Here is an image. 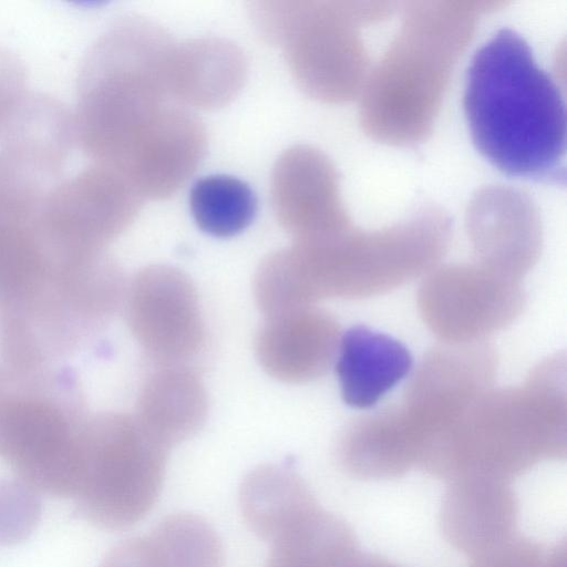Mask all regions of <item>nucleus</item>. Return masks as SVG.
<instances>
[{"mask_svg":"<svg viewBox=\"0 0 567 567\" xmlns=\"http://www.w3.org/2000/svg\"><path fill=\"white\" fill-rule=\"evenodd\" d=\"M463 106L475 147L498 171L535 181L564 179L565 101L517 32L499 29L475 52Z\"/></svg>","mask_w":567,"mask_h":567,"instance_id":"f257e3e1","label":"nucleus"},{"mask_svg":"<svg viewBox=\"0 0 567 567\" xmlns=\"http://www.w3.org/2000/svg\"><path fill=\"white\" fill-rule=\"evenodd\" d=\"M447 238L444 225L417 223L373 234L344 230L295 241L259 265L254 279L256 303L269 317L324 299L388 292L434 269Z\"/></svg>","mask_w":567,"mask_h":567,"instance_id":"f03ea898","label":"nucleus"},{"mask_svg":"<svg viewBox=\"0 0 567 567\" xmlns=\"http://www.w3.org/2000/svg\"><path fill=\"white\" fill-rule=\"evenodd\" d=\"M567 447L566 360L550 357L522 385L489 389L437 443L426 471L509 480Z\"/></svg>","mask_w":567,"mask_h":567,"instance_id":"7ed1b4c3","label":"nucleus"},{"mask_svg":"<svg viewBox=\"0 0 567 567\" xmlns=\"http://www.w3.org/2000/svg\"><path fill=\"white\" fill-rule=\"evenodd\" d=\"M173 44L155 22L127 16L89 49L73 117L76 144L95 163L114 166L171 101L166 66Z\"/></svg>","mask_w":567,"mask_h":567,"instance_id":"20e7f679","label":"nucleus"},{"mask_svg":"<svg viewBox=\"0 0 567 567\" xmlns=\"http://www.w3.org/2000/svg\"><path fill=\"white\" fill-rule=\"evenodd\" d=\"M61 374L0 371V457L40 494L74 498L86 420Z\"/></svg>","mask_w":567,"mask_h":567,"instance_id":"39448f33","label":"nucleus"},{"mask_svg":"<svg viewBox=\"0 0 567 567\" xmlns=\"http://www.w3.org/2000/svg\"><path fill=\"white\" fill-rule=\"evenodd\" d=\"M167 452L135 416L104 413L89 419L74 496L80 515L111 530L141 522L161 494Z\"/></svg>","mask_w":567,"mask_h":567,"instance_id":"423d86ee","label":"nucleus"},{"mask_svg":"<svg viewBox=\"0 0 567 567\" xmlns=\"http://www.w3.org/2000/svg\"><path fill=\"white\" fill-rule=\"evenodd\" d=\"M143 199L120 172L94 164L60 181L34 224L45 245L60 256L97 255L134 221Z\"/></svg>","mask_w":567,"mask_h":567,"instance_id":"0eeeda50","label":"nucleus"},{"mask_svg":"<svg viewBox=\"0 0 567 567\" xmlns=\"http://www.w3.org/2000/svg\"><path fill=\"white\" fill-rule=\"evenodd\" d=\"M496 369V352L484 341L444 343L424 355L399 405L420 449L419 466L473 403L492 389Z\"/></svg>","mask_w":567,"mask_h":567,"instance_id":"6e6552de","label":"nucleus"},{"mask_svg":"<svg viewBox=\"0 0 567 567\" xmlns=\"http://www.w3.org/2000/svg\"><path fill=\"white\" fill-rule=\"evenodd\" d=\"M417 305L444 343L466 344L509 326L522 315L526 297L519 280L482 265H446L427 272Z\"/></svg>","mask_w":567,"mask_h":567,"instance_id":"1a4fd4ad","label":"nucleus"},{"mask_svg":"<svg viewBox=\"0 0 567 567\" xmlns=\"http://www.w3.org/2000/svg\"><path fill=\"white\" fill-rule=\"evenodd\" d=\"M124 300L132 334L158 364H184L202 350L205 328L197 292L179 269L165 265L141 269Z\"/></svg>","mask_w":567,"mask_h":567,"instance_id":"9d476101","label":"nucleus"},{"mask_svg":"<svg viewBox=\"0 0 567 567\" xmlns=\"http://www.w3.org/2000/svg\"><path fill=\"white\" fill-rule=\"evenodd\" d=\"M206 146L203 123L185 106L169 101L112 168L143 198L164 199L195 173Z\"/></svg>","mask_w":567,"mask_h":567,"instance_id":"9b49d317","label":"nucleus"},{"mask_svg":"<svg viewBox=\"0 0 567 567\" xmlns=\"http://www.w3.org/2000/svg\"><path fill=\"white\" fill-rule=\"evenodd\" d=\"M270 194L279 224L295 241L347 230L334 172L328 159L310 146L296 145L279 156L271 174Z\"/></svg>","mask_w":567,"mask_h":567,"instance_id":"f8f14e48","label":"nucleus"},{"mask_svg":"<svg viewBox=\"0 0 567 567\" xmlns=\"http://www.w3.org/2000/svg\"><path fill=\"white\" fill-rule=\"evenodd\" d=\"M341 338L338 321L313 306L267 317L255 350L262 369L287 383L313 381L329 370Z\"/></svg>","mask_w":567,"mask_h":567,"instance_id":"ddd939ff","label":"nucleus"},{"mask_svg":"<svg viewBox=\"0 0 567 567\" xmlns=\"http://www.w3.org/2000/svg\"><path fill=\"white\" fill-rule=\"evenodd\" d=\"M517 504L508 481L483 474L451 480L442 511L447 539L478 556L512 538Z\"/></svg>","mask_w":567,"mask_h":567,"instance_id":"4468645a","label":"nucleus"},{"mask_svg":"<svg viewBox=\"0 0 567 567\" xmlns=\"http://www.w3.org/2000/svg\"><path fill=\"white\" fill-rule=\"evenodd\" d=\"M247 73L241 50L220 38L173 44L166 68L169 99L183 106L213 110L229 103Z\"/></svg>","mask_w":567,"mask_h":567,"instance_id":"2eb2a0df","label":"nucleus"},{"mask_svg":"<svg viewBox=\"0 0 567 567\" xmlns=\"http://www.w3.org/2000/svg\"><path fill=\"white\" fill-rule=\"evenodd\" d=\"M336 359L342 399L355 409L375 405L413 365L402 342L362 324L341 334Z\"/></svg>","mask_w":567,"mask_h":567,"instance_id":"dca6fc26","label":"nucleus"},{"mask_svg":"<svg viewBox=\"0 0 567 567\" xmlns=\"http://www.w3.org/2000/svg\"><path fill=\"white\" fill-rule=\"evenodd\" d=\"M206 415L204 383L185 364L161 365L142 384L135 417L167 449L193 436Z\"/></svg>","mask_w":567,"mask_h":567,"instance_id":"f3484780","label":"nucleus"},{"mask_svg":"<svg viewBox=\"0 0 567 567\" xmlns=\"http://www.w3.org/2000/svg\"><path fill=\"white\" fill-rule=\"evenodd\" d=\"M74 143L73 113L41 93H27L0 132V150L56 179Z\"/></svg>","mask_w":567,"mask_h":567,"instance_id":"a211bd4d","label":"nucleus"},{"mask_svg":"<svg viewBox=\"0 0 567 567\" xmlns=\"http://www.w3.org/2000/svg\"><path fill=\"white\" fill-rule=\"evenodd\" d=\"M343 468L361 478L399 476L419 464V449L398 405L350 423L337 446Z\"/></svg>","mask_w":567,"mask_h":567,"instance_id":"6ab92c4d","label":"nucleus"},{"mask_svg":"<svg viewBox=\"0 0 567 567\" xmlns=\"http://www.w3.org/2000/svg\"><path fill=\"white\" fill-rule=\"evenodd\" d=\"M239 506L254 534L270 543L319 504L295 471L265 464L251 470L243 480Z\"/></svg>","mask_w":567,"mask_h":567,"instance_id":"aec40b11","label":"nucleus"},{"mask_svg":"<svg viewBox=\"0 0 567 567\" xmlns=\"http://www.w3.org/2000/svg\"><path fill=\"white\" fill-rule=\"evenodd\" d=\"M269 544L265 567H349L358 555L347 525L321 506Z\"/></svg>","mask_w":567,"mask_h":567,"instance_id":"412c9836","label":"nucleus"},{"mask_svg":"<svg viewBox=\"0 0 567 567\" xmlns=\"http://www.w3.org/2000/svg\"><path fill=\"white\" fill-rule=\"evenodd\" d=\"M189 207L203 231L230 237L250 225L257 212V199L245 182L228 175H209L194 183Z\"/></svg>","mask_w":567,"mask_h":567,"instance_id":"4be33fe9","label":"nucleus"},{"mask_svg":"<svg viewBox=\"0 0 567 567\" xmlns=\"http://www.w3.org/2000/svg\"><path fill=\"white\" fill-rule=\"evenodd\" d=\"M145 537L158 567H223L220 539L196 514L168 515Z\"/></svg>","mask_w":567,"mask_h":567,"instance_id":"5701e85b","label":"nucleus"},{"mask_svg":"<svg viewBox=\"0 0 567 567\" xmlns=\"http://www.w3.org/2000/svg\"><path fill=\"white\" fill-rule=\"evenodd\" d=\"M41 517L40 493L23 481H0V545L25 540Z\"/></svg>","mask_w":567,"mask_h":567,"instance_id":"b1692460","label":"nucleus"},{"mask_svg":"<svg viewBox=\"0 0 567 567\" xmlns=\"http://www.w3.org/2000/svg\"><path fill=\"white\" fill-rule=\"evenodd\" d=\"M551 555L529 540L509 538L473 557L471 567H551Z\"/></svg>","mask_w":567,"mask_h":567,"instance_id":"393cba45","label":"nucleus"},{"mask_svg":"<svg viewBox=\"0 0 567 567\" xmlns=\"http://www.w3.org/2000/svg\"><path fill=\"white\" fill-rule=\"evenodd\" d=\"M27 76L14 53L0 48V132L12 111L24 97Z\"/></svg>","mask_w":567,"mask_h":567,"instance_id":"a878e982","label":"nucleus"},{"mask_svg":"<svg viewBox=\"0 0 567 567\" xmlns=\"http://www.w3.org/2000/svg\"><path fill=\"white\" fill-rule=\"evenodd\" d=\"M100 567H157L144 536L126 539L115 546Z\"/></svg>","mask_w":567,"mask_h":567,"instance_id":"bb28decb","label":"nucleus"},{"mask_svg":"<svg viewBox=\"0 0 567 567\" xmlns=\"http://www.w3.org/2000/svg\"><path fill=\"white\" fill-rule=\"evenodd\" d=\"M349 567H399L395 565H392L391 563H388L382 559L372 558V557H359V555L355 556V558L351 561Z\"/></svg>","mask_w":567,"mask_h":567,"instance_id":"cd10ccee","label":"nucleus"}]
</instances>
